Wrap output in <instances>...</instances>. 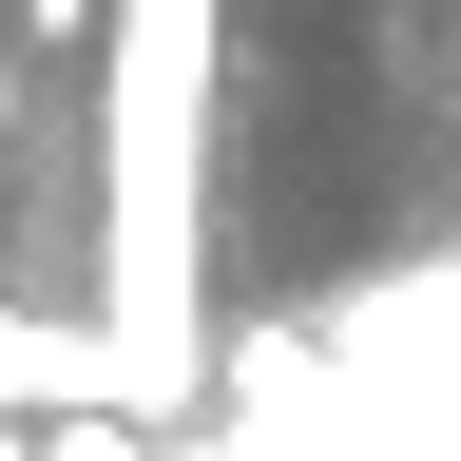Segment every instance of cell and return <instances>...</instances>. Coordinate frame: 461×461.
<instances>
[{
    "label": "cell",
    "mask_w": 461,
    "mask_h": 461,
    "mask_svg": "<svg viewBox=\"0 0 461 461\" xmlns=\"http://www.w3.org/2000/svg\"><path fill=\"white\" fill-rule=\"evenodd\" d=\"M0 461H20V423H0Z\"/></svg>",
    "instance_id": "4"
},
{
    "label": "cell",
    "mask_w": 461,
    "mask_h": 461,
    "mask_svg": "<svg viewBox=\"0 0 461 461\" xmlns=\"http://www.w3.org/2000/svg\"><path fill=\"white\" fill-rule=\"evenodd\" d=\"M20 58H39V39H0V173H20Z\"/></svg>",
    "instance_id": "3"
},
{
    "label": "cell",
    "mask_w": 461,
    "mask_h": 461,
    "mask_svg": "<svg viewBox=\"0 0 461 461\" xmlns=\"http://www.w3.org/2000/svg\"><path fill=\"white\" fill-rule=\"evenodd\" d=\"M20 39H39V58H96V39H115V0H20Z\"/></svg>",
    "instance_id": "2"
},
{
    "label": "cell",
    "mask_w": 461,
    "mask_h": 461,
    "mask_svg": "<svg viewBox=\"0 0 461 461\" xmlns=\"http://www.w3.org/2000/svg\"><path fill=\"white\" fill-rule=\"evenodd\" d=\"M212 0H115L96 39V327H115V423L212 403Z\"/></svg>",
    "instance_id": "1"
}]
</instances>
